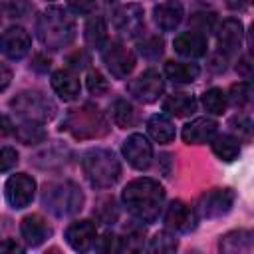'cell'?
Here are the masks:
<instances>
[{
    "mask_svg": "<svg viewBox=\"0 0 254 254\" xmlns=\"http://www.w3.org/2000/svg\"><path fill=\"white\" fill-rule=\"evenodd\" d=\"M210 69L212 71H224L226 69V58L222 56V52L210 58Z\"/></svg>",
    "mask_w": 254,
    "mask_h": 254,
    "instance_id": "obj_44",
    "label": "cell"
},
{
    "mask_svg": "<svg viewBox=\"0 0 254 254\" xmlns=\"http://www.w3.org/2000/svg\"><path fill=\"white\" fill-rule=\"evenodd\" d=\"M0 71H2V83H0V89L4 91V89L8 87V83H10V69H8L6 65H2Z\"/></svg>",
    "mask_w": 254,
    "mask_h": 254,
    "instance_id": "obj_46",
    "label": "cell"
},
{
    "mask_svg": "<svg viewBox=\"0 0 254 254\" xmlns=\"http://www.w3.org/2000/svg\"><path fill=\"white\" fill-rule=\"evenodd\" d=\"M0 250H2V254H22L24 252V246H20L18 242H14L12 238H6L2 242V246H0Z\"/></svg>",
    "mask_w": 254,
    "mask_h": 254,
    "instance_id": "obj_43",
    "label": "cell"
},
{
    "mask_svg": "<svg viewBox=\"0 0 254 254\" xmlns=\"http://www.w3.org/2000/svg\"><path fill=\"white\" fill-rule=\"evenodd\" d=\"M30 48H32L30 34L20 26H12L2 34V52L6 58L22 60L30 52Z\"/></svg>",
    "mask_w": 254,
    "mask_h": 254,
    "instance_id": "obj_15",
    "label": "cell"
},
{
    "mask_svg": "<svg viewBox=\"0 0 254 254\" xmlns=\"http://www.w3.org/2000/svg\"><path fill=\"white\" fill-rule=\"evenodd\" d=\"M200 69L196 64L187 62H167L165 64V75L175 83H190L198 77Z\"/></svg>",
    "mask_w": 254,
    "mask_h": 254,
    "instance_id": "obj_24",
    "label": "cell"
},
{
    "mask_svg": "<svg viewBox=\"0 0 254 254\" xmlns=\"http://www.w3.org/2000/svg\"><path fill=\"white\" fill-rule=\"evenodd\" d=\"M242 36H244V28H242L240 20H236V18L222 20V24L216 30V40H218L220 52H226V54L236 52L242 44Z\"/></svg>",
    "mask_w": 254,
    "mask_h": 254,
    "instance_id": "obj_19",
    "label": "cell"
},
{
    "mask_svg": "<svg viewBox=\"0 0 254 254\" xmlns=\"http://www.w3.org/2000/svg\"><path fill=\"white\" fill-rule=\"evenodd\" d=\"M147 129L149 135L157 141V143H171L175 139V125L167 115H153L147 121Z\"/></svg>",
    "mask_w": 254,
    "mask_h": 254,
    "instance_id": "obj_26",
    "label": "cell"
},
{
    "mask_svg": "<svg viewBox=\"0 0 254 254\" xmlns=\"http://www.w3.org/2000/svg\"><path fill=\"white\" fill-rule=\"evenodd\" d=\"M34 192H36V181L26 175V173H16L12 175L6 185H4V194H6V200L12 208L20 210V208H26L32 198H34Z\"/></svg>",
    "mask_w": 254,
    "mask_h": 254,
    "instance_id": "obj_8",
    "label": "cell"
},
{
    "mask_svg": "<svg viewBox=\"0 0 254 254\" xmlns=\"http://www.w3.org/2000/svg\"><path fill=\"white\" fill-rule=\"evenodd\" d=\"M111 111H113V121H115V125H119V127H123V129L135 127V125L139 123V113H137L135 105L129 103L127 99H115Z\"/></svg>",
    "mask_w": 254,
    "mask_h": 254,
    "instance_id": "obj_28",
    "label": "cell"
},
{
    "mask_svg": "<svg viewBox=\"0 0 254 254\" xmlns=\"http://www.w3.org/2000/svg\"><path fill=\"white\" fill-rule=\"evenodd\" d=\"M163 89H165V81H163L161 73L155 71V69L143 71L139 77H135L127 85V91L131 93V97L137 99V101H141V103H153V101H157L161 97Z\"/></svg>",
    "mask_w": 254,
    "mask_h": 254,
    "instance_id": "obj_7",
    "label": "cell"
},
{
    "mask_svg": "<svg viewBox=\"0 0 254 254\" xmlns=\"http://www.w3.org/2000/svg\"><path fill=\"white\" fill-rule=\"evenodd\" d=\"M228 101L238 109L252 107L254 105V87L250 83H234L228 91Z\"/></svg>",
    "mask_w": 254,
    "mask_h": 254,
    "instance_id": "obj_31",
    "label": "cell"
},
{
    "mask_svg": "<svg viewBox=\"0 0 254 254\" xmlns=\"http://www.w3.org/2000/svg\"><path fill=\"white\" fill-rule=\"evenodd\" d=\"M32 67H34L36 71H48V69H50V60L38 54V56L34 58V62H32Z\"/></svg>",
    "mask_w": 254,
    "mask_h": 254,
    "instance_id": "obj_45",
    "label": "cell"
},
{
    "mask_svg": "<svg viewBox=\"0 0 254 254\" xmlns=\"http://www.w3.org/2000/svg\"><path fill=\"white\" fill-rule=\"evenodd\" d=\"M123 157L127 159V163L133 169L145 171V169H149V165L153 161V147L145 135L133 133L123 143Z\"/></svg>",
    "mask_w": 254,
    "mask_h": 254,
    "instance_id": "obj_12",
    "label": "cell"
},
{
    "mask_svg": "<svg viewBox=\"0 0 254 254\" xmlns=\"http://www.w3.org/2000/svg\"><path fill=\"white\" fill-rule=\"evenodd\" d=\"M81 169L85 179L97 189H109L119 181L121 165L109 149H89L81 157Z\"/></svg>",
    "mask_w": 254,
    "mask_h": 254,
    "instance_id": "obj_3",
    "label": "cell"
},
{
    "mask_svg": "<svg viewBox=\"0 0 254 254\" xmlns=\"http://www.w3.org/2000/svg\"><path fill=\"white\" fill-rule=\"evenodd\" d=\"M97 250H99V252H107V254H111V252H119V250H123V242H121L119 236L107 232V234H103V238H99V242H97Z\"/></svg>",
    "mask_w": 254,
    "mask_h": 254,
    "instance_id": "obj_37",
    "label": "cell"
},
{
    "mask_svg": "<svg viewBox=\"0 0 254 254\" xmlns=\"http://www.w3.org/2000/svg\"><path fill=\"white\" fill-rule=\"evenodd\" d=\"M20 234L28 246H40L52 236V226L40 214H28L20 222Z\"/></svg>",
    "mask_w": 254,
    "mask_h": 254,
    "instance_id": "obj_17",
    "label": "cell"
},
{
    "mask_svg": "<svg viewBox=\"0 0 254 254\" xmlns=\"http://www.w3.org/2000/svg\"><path fill=\"white\" fill-rule=\"evenodd\" d=\"M218 123L210 117H196L183 127V141L187 145H202L216 137Z\"/></svg>",
    "mask_w": 254,
    "mask_h": 254,
    "instance_id": "obj_16",
    "label": "cell"
},
{
    "mask_svg": "<svg viewBox=\"0 0 254 254\" xmlns=\"http://www.w3.org/2000/svg\"><path fill=\"white\" fill-rule=\"evenodd\" d=\"M67 6L75 14H91L95 10V0H67Z\"/></svg>",
    "mask_w": 254,
    "mask_h": 254,
    "instance_id": "obj_42",
    "label": "cell"
},
{
    "mask_svg": "<svg viewBox=\"0 0 254 254\" xmlns=\"http://www.w3.org/2000/svg\"><path fill=\"white\" fill-rule=\"evenodd\" d=\"M234 198L236 194L232 189H212L198 198V214L202 218H218L230 212Z\"/></svg>",
    "mask_w": 254,
    "mask_h": 254,
    "instance_id": "obj_9",
    "label": "cell"
},
{
    "mask_svg": "<svg viewBox=\"0 0 254 254\" xmlns=\"http://www.w3.org/2000/svg\"><path fill=\"white\" fill-rule=\"evenodd\" d=\"M10 107L24 119L50 121L56 117V105L40 91H22L10 99Z\"/></svg>",
    "mask_w": 254,
    "mask_h": 254,
    "instance_id": "obj_6",
    "label": "cell"
},
{
    "mask_svg": "<svg viewBox=\"0 0 254 254\" xmlns=\"http://www.w3.org/2000/svg\"><path fill=\"white\" fill-rule=\"evenodd\" d=\"M179 246V240L175 238V234L163 230V232H157L151 242H149V252H155V254H169V252H175Z\"/></svg>",
    "mask_w": 254,
    "mask_h": 254,
    "instance_id": "obj_33",
    "label": "cell"
},
{
    "mask_svg": "<svg viewBox=\"0 0 254 254\" xmlns=\"http://www.w3.org/2000/svg\"><path fill=\"white\" fill-rule=\"evenodd\" d=\"M105 2H109V4H111V2H115V0H105Z\"/></svg>",
    "mask_w": 254,
    "mask_h": 254,
    "instance_id": "obj_49",
    "label": "cell"
},
{
    "mask_svg": "<svg viewBox=\"0 0 254 254\" xmlns=\"http://www.w3.org/2000/svg\"><path fill=\"white\" fill-rule=\"evenodd\" d=\"M123 204L127 210L145 224H151L159 218L165 202V189L155 179H135L123 189Z\"/></svg>",
    "mask_w": 254,
    "mask_h": 254,
    "instance_id": "obj_1",
    "label": "cell"
},
{
    "mask_svg": "<svg viewBox=\"0 0 254 254\" xmlns=\"http://www.w3.org/2000/svg\"><path fill=\"white\" fill-rule=\"evenodd\" d=\"M143 8L139 4H123L113 12V26L121 36L137 38L145 28Z\"/></svg>",
    "mask_w": 254,
    "mask_h": 254,
    "instance_id": "obj_11",
    "label": "cell"
},
{
    "mask_svg": "<svg viewBox=\"0 0 254 254\" xmlns=\"http://www.w3.org/2000/svg\"><path fill=\"white\" fill-rule=\"evenodd\" d=\"M163 111L175 117H187L196 111V99L190 93H173L163 101Z\"/></svg>",
    "mask_w": 254,
    "mask_h": 254,
    "instance_id": "obj_23",
    "label": "cell"
},
{
    "mask_svg": "<svg viewBox=\"0 0 254 254\" xmlns=\"http://www.w3.org/2000/svg\"><path fill=\"white\" fill-rule=\"evenodd\" d=\"M52 87L64 101H73L79 95V79L67 69H58L52 73Z\"/></svg>",
    "mask_w": 254,
    "mask_h": 254,
    "instance_id": "obj_22",
    "label": "cell"
},
{
    "mask_svg": "<svg viewBox=\"0 0 254 254\" xmlns=\"http://www.w3.org/2000/svg\"><path fill=\"white\" fill-rule=\"evenodd\" d=\"M16 163H18V153L12 147H4L2 149V155H0V171L2 173H8Z\"/></svg>",
    "mask_w": 254,
    "mask_h": 254,
    "instance_id": "obj_40",
    "label": "cell"
},
{
    "mask_svg": "<svg viewBox=\"0 0 254 254\" xmlns=\"http://www.w3.org/2000/svg\"><path fill=\"white\" fill-rule=\"evenodd\" d=\"M85 42L91 48H103L105 38H107V26H105V18L103 16H91L85 24Z\"/></svg>",
    "mask_w": 254,
    "mask_h": 254,
    "instance_id": "obj_29",
    "label": "cell"
},
{
    "mask_svg": "<svg viewBox=\"0 0 254 254\" xmlns=\"http://www.w3.org/2000/svg\"><path fill=\"white\" fill-rule=\"evenodd\" d=\"M218 248L222 252H228V254L246 252V250L254 248V228H240V230L226 232L220 238Z\"/></svg>",
    "mask_w": 254,
    "mask_h": 254,
    "instance_id": "obj_21",
    "label": "cell"
},
{
    "mask_svg": "<svg viewBox=\"0 0 254 254\" xmlns=\"http://www.w3.org/2000/svg\"><path fill=\"white\" fill-rule=\"evenodd\" d=\"M2 125H4V127H2V133L8 135V133H10V119H8V115L2 117Z\"/></svg>",
    "mask_w": 254,
    "mask_h": 254,
    "instance_id": "obj_48",
    "label": "cell"
},
{
    "mask_svg": "<svg viewBox=\"0 0 254 254\" xmlns=\"http://www.w3.org/2000/svg\"><path fill=\"white\" fill-rule=\"evenodd\" d=\"M185 16V8L179 0H165L153 8V20L163 32L175 30Z\"/></svg>",
    "mask_w": 254,
    "mask_h": 254,
    "instance_id": "obj_18",
    "label": "cell"
},
{
    "mask_svg": "<svg viewBox=\"0 0 254 254\" xmlns=\"http://www.w3.org/2000/svg\"><path fill=\"white\" fill-rule=\"evenodd\" d=\"M65 64H67L71 69H85L87 64H89V54H87L85 50H77V52H73V54L67 56Z\"/></svg>",
    "mask_w": 254,
    "mask_h": 254,
    "instance_id": "obj_38",
    "label": "cell"
},
{
    "mask_svg": "<svg viewBox=\"0 0 254 254\" xmlns=\"http://www.w3.org/2000/svg\"><path fill=\"white\" fill-rule=\"evenodd\" d=\"M103 62L113 77L125 79L135 67V56L119 42H111L103 48Z\"/></svg>",
    "mask_w": 254,
    "mask_h": 254,
    "instance_id": "obj_10",
    "label": "cell"
},
{
    "mask_svg": "<svg viewBox=\"0 0 254 254\" xmlns=\"http://www.w3.org/2000/svg\"><path fill=\"white\" fill-rule=\"evenodd\" d=\"M228 127H230V133L238 141L248 143L254 139V121L248 115H232L228 119Z\"/></svg>",
    "mask_w": 254,
    "mask_h": 254,
    "instance_id": "obj_30",
    "label": "cell"
},
{
    "mask_svg": "<svg viewBox=\"0 0 254 254\" xmlns=\"http://www.w3.org/2000/svg\"><path fill=\"white\" fill-rule=\"evenodd\" d=\"M236 71H238V75H242L244 79H252V81H254V58H252V56H244V58L236 64Z\"/></svg>",
    "mask_w": 254,
    "mask_h": 254,
    "instance_id": "obj_41",
    "label": "cell"
},
{
    "mask_svg": "<svg viewBox=\"0 0 254 254\" xmlns=\"http://www.w3.org/2000/svg\"><path fill=\"white\" fill-rule=\"evenodd\" d=\"M173 48L179 56H185V58H200L206 54V48H208V42H206V36L200 34V32H183L175 38L173 42Z\"/></svg>",
    "mask_w": 254,
    "mask_h": 254,
    "instance_id": "obj_20",
    "label": "cell"
},
{
    "mask_svg": "<svg viewBox=\"0 0 254 254\" xmlns=\"http://www.w3.org/2000/svg\"><path fill=\"white\" fill-rule=\"evenodd\" d=\"M212 153L224 161V163H230L238 157L240 153V143L234 135H216L212 139Z\"/></svg>",
    "mask_w": 254,
    "mask_h": 254,
    "instance_id": "obj_27",
    "label": "cell"
},
{
    "mask_svg": "<svg viewBox=\"0 0 254 254\" xmlns=\"http://www.w3.org/2000/svg\"><path fill=\"white\" fill-rule=\"evenodd\" d=\"M87 89H89V93H93V95H103V93H107L109 83H107V79L103 77L101 71L91 69V71L87 73Z\"/></svg>",
    "mask_w": 254,
    "mask_h": 254,
    "instance_id": "obj_35",
    "label": "cell"
},
{
    "mask_svg": "<svg viewBox=\"0 0 254 254\" xmlns=\"http://www.w3.org/2000/svg\"><path fill=\"white\" fill-rule=\"evenodd\" d=\"M38 38L50 50L65 48L75 38V24L64 8H48L42 12L36 24Z\"/></svg>",
    "mask_w": 254,
    "mask_h": 254,
    "instance_id": "obj_2",
    "label": "cell"
},
{
    "mask_svg": "<svg viewBox=\"0 0 254 254\" xmlns=\"http://www.w3.org/2000/svg\"><path fill=\"white\" fill-rule=\"evenodd\" d=\"M139 52L145 58H159L163 54V40L157 38V36H151V38H147L139 44Z\"/></svg>",
    "mask_w": 254,
    "mask_h": 254,
    "instance_id": "obj_36",
    "label": "cell"
},
{
    "mask_svg": "<svg viewBox=\"0 0 254 254\" xmlns=\"http://www.w3.org/2000/svg\"><path fill=\"white\" fill-rule=\"evenodd\" d=\"M42 202L52 214L64 218V216H71L83 208V192L71 181L50 183V185H46Z\"/></svg>",
    "mask_w": 254,
    "mask_h": 254,
    "instance_id": "obj_5",
    "label": "cell"
},
{
    "mask_svg": "<svg viewBox=\"0 0 254 254\" xmlns=\"http://www.w3.org/2000/svg\"><path fill=\"white\" fill-rule=\"evenodd\" d=\"M165 226L173 232H190L196 226V214L181 200H173L165 212Z\"/></svg>",
    "mask_w": 254,
    "mask_h": 254,
    "instance_id": "obj_13",
    "label": "cell"
},
{
    "mask_svg": "<svg viewBox=\"0 0 254 254\" xmlns=\"http://www.w3.org/2000/svg\"><path fill=\"white\" fill-rule=\"evenodd\" d=\"M97 240V228L91 220H77L71 222L65 230V242L75 250V252H85L89 250Z\"/></svg>",
    "mask_w": 254,
    "mask_h": 254,
    "instance_id": "obj_14",
    "label": "cell"
},
{
    "mask_svg": "<svg viewBox=\"0 0 254 254\" xmlns=\"http://www.w3.org/2000/svg\"><path fill=\"white\" fill-rule=\"evenodd\" d=\"M93 212H95L97 220L103 222V224H113V222H117V218H119V208H117V202H115L113 196L101 198V200L97 202V206H95Z\"/></svg>",
    "mask_w": 254,
    "mask_h": 254,
    "instance_id": "obj_34",
    "label": "cell"
},
{
    "mask_svg": "<svg viewBox=\"0 0 254 254\" xmlns=\"http://www.w3.org/2000/svg\"><path fill=\"white\" fill-rule=\"evenodd\" d=\"M14 135L18 141H22L24 145H36V143H42L48 133L42 125V121H32V119H26L22 121L20 125H16L14 129Z\"/></svg>",
    "mask_w": 254,
    "mask_h": 254,
    "instance_id": "obj_25",
    "label": "cell"
},
{
    "mask_svg": "<svg viewBox=\"0 0 254 254\" xmlns=\"http://www.w3.org/2000/svg\"><path fill=\"white\" fill-rule=\"evenodd\" d=\"M252 4H254V0H252Z\"/></svg>",
    "mask_w": 254,
    "mask_h": 254,
    "instance_id": "obj_50",
    "label": "cell"
},
{
    "mask_svg": "<svg viewBox=\"0 0 254 254\" xmlns=\"http://www.w3.org/2000/svg\"><path fill=\"white\" fill-rule=\"evenodd\" d=\"M202 105H204V109H206L208 113L220 115V113H224V109H226V105H228V95H226L222 89L212 87V89L204 91V95H202Z\"/></svg>",
    "mask_w": 254,
    "mask_h": 254,
    "instance_id": "obj_32",
    "label": "cell"
},
{
    "mask_svg": "<svg viewBox=\"0 0 254 254\" xmlns=\"http://www.w3.org/2000/svg\"><path fill=\"white\" fill-rule=\"evenodd\" d=\"M248 48H250V52L254 54V22H252L250 28H248Z\"/></svg>",
    "mask_w": 254,
    "mask_h": 254,
    "instance_id": "obj_47",
    "label": "cell"
},
{
    "mask_svg": "<svg viewBox=\"0 0 254 254\" xmlns=\"http://www.w3.org/2000/svg\"><path fill=\"white\" fill-rule=\"evenodd\" d=\"M62 129L69 131L75 139H97V137L107 135L109 125L103 113L95 105L85 103L77 109H71L65 115Z\"/></svg>",
    "mask_w": 254,
    "mask_h": 254,
    "instance_id": "obj_4",
    "label": "cell"
},
{
    "mask_svg": "<svg viewBox=\"0 0 254 254\" xmlns=\"http://www.w3.org/2000/svg\"><path fill=\"white\" fill-rule=\"evenodd\" d=\"M139 248H143V230L131 228L127 232V238L123 240V250H139Z\"/></svg>",
    "mask_w": 254,
    "mask_h": 254,
    "instance_id": "obj_39",
    "label": "cell"
}]
</instances>
